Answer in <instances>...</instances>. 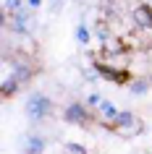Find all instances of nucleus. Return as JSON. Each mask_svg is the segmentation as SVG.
I'll use <instances>...</instances> for the list:
<instances>
[{"label":"nucleus","mask_w":152,"mask_h":154,"mask_svg":"<svg viewBox=\"0 0 152 154\" xmlns=\"http://www.w3.org/2000/svg\"><path fill=\"white\" fill-rule=\"evenodd\" d=\"M5 11H21V0H5Z\"/></svg>","instance_id":"4468645a"},{"label":"nucleus","mask_w":152,"mask_h":154,"mask_svg":"<svg viewBox=\"0 0 152 154\" xmlns=\"http://www.w3.org/2000/svg\"><path fill=\"white\" fill-rule=\"evenodd\" d=\"M113 128L118 131V133H123V136H136V133L142 131V123L134 118V112L123 110V112L115 115V120H113Z\"/></svg>","instance_id":"f03ea898"},{"label":"nucleus","mask_w":152,"mask_h":154,"mask_svg":"<svg viewBox=\"0 0 152 154\" xmlns=\"http://www.w3.org/2000/svg\"><path fill=\"white\" fill-rule=\"evenodd\" d=\"M50 99L45 97V94H32V97L26 99V118L32 123H40V120H45L50 115Z\"/></svg>","instance_id":"f257e3e1"},{"label":"nucleus","mask_w":152,"mask_h":154,"mask_svg":"<svg viewBox=\"0 0 152 154\" xmlns=\"http://www.w3.org/2000/svg\"><path fill=\"white\" fill-rule=\"evenodd\" d=\"M66 152H68V154H87V152H84V146H79V144H66Z\"/></svg>","instance_id":"ddd939ff"},{"label":"nucleus","mask_w":152,"mask_h":154,"mask_svg":"<svg viewBox=\"0 0 152 154\" xmlns=\"http://www.w3.org/2000/svg\"><path fill=\"white\" fill-rule=\"evenodd\" d=\"M100 112L108 118V120H115V115H118V110H115V105L113 102H108V99H102L100 102Z\"/></svg>","instance_id":"1a4fd4ad"},{"label":"nucleus","mask_w":152,"mask_h":154,"mask_svg":"<svg viewBox=\"0 0 152 154\" xmlns=\"http://www.w3.org/2000/svg\"><path fill=\"white\" fill-rule=\"evenodd\" d=\"M11 76H13L18 84H26L29 79H32V68H29V65H24V63H18L16 68H13V73H11Z\"/></svg>","instance_id":"0eeeda50"},{"label":"nucleus","mask_w":152,"mask_h":154,"mask_svg":"<svg viewBox=\"0 0 152 154\" xmlns=\"http://www.w3.org/2000/svg\"><path fill=\"white\" fill-rule=\"evenodd\" d=\"M131 18H134L136 29L152 32V8H150V5H136L134 13H131Z\"/></svg>","instance_id":"39448f33"},{"label":"nucleus","mask_w":152,"mask_h":154,"mask_svg":"<svg viewBox=\"0 0 152 154\" xmlns=\"http://www.w3.org/2000/svg\"><path fill=\"white\" fill-rule=\"evenodd\" d=\"M100 102H102V99L97 97V94H92V97H89V105H100Z\"/></svg>","instance_id":"2eb2a0df"},{"label":"nucleus","mask_w":152,"mask_h":154,"mask_svg":"<svg viewBox=\"0 0 152 154\" xmlns=\"http://www.w3.org/2000/svg\"><path fill=\"white\" fill-rule=\"evenodd\" d=\"M147 89H150V84H147V79H136V81L131 84V94H144Z\"/></svg>","instance_id":"9b49d317"},{"label":"nucleus","mask_w":152,"mask_h":154,"mask_svg":"<svg viewBox=\"0 0 152 154\" xmlns=\"http://www.w3.org/2000/svg\"><path fill=\"white\" fill-rule=\"evenodd\" d=\"M63 118H66V123H73V125H84V123H89V112H87V107L79 105V102H73V105L66 107Z\"/></svg>","instance_id":"20e7f679"},{"label":"nucleus","mask_w":152,"mask_h":154,"mask_svg":"<svg viewBox=\"0 0 152 154\" xmlns=\"http://www.w3.org/2000/svg\"><path fill=\"white\" fill-rule=\"evenodd\" d=\"M18 86H21V84H18L13 76H5V79H3V94H5V97H11V94L18 89Z\"/></svg>","instance_id":"9d476101"},{"label":"nucleus","mask_w":152,"mask_h":154,"mask_svg":"<svg viewBox=\"0 0 152 154\" xmlns=\"http://www.w3.org/2000/svg\"><path fill=\"white\" fill-rule=\"evenodd\" d=\"M76 39H79L81 45H89V29L84 24H79V29H76Z\"/></svg>","instance_id":"f8f14e48"},{"label":"nucleus","mask_w":152,"mask_h":154,"mask_svg":"<svg viewBox=\"0 0 152 154\" xmlns=\"http://www.w3.org/2000/svg\"><path fill=\"white\" fill-rule=\"evenodd\" d=\"M40 3H42V0H29V5H32V8H40Z\"/></svg>","instance_id":"dca6fc26"},{"label":"nucleus","mask_w":152,"mask_h":154,"mask_svg":"<svg viewBox=\"0 0 152 154\" xmlns=\"http://www.w3.org/2000/svg\"><path fill=\"white\" fill-rule=\"evenodd\" d=\"M29 13H26L24 8L21 11H16V18H13V24H11V29H13V32H18V34H26V29H29Z\"/></svg>","instance_id":"423d86ee"},{"label":"nucleus","mask_w":152,"mask_h":154,"mask_svg":"<svg viewBox=\"0 0 152 154\" xmlns=\"http://www.w3.org/2000/svg\"><path fill=\"white\" fill-rule=\"evenodd\" d=\"M95 71L100 73L102 79H110V81H115V84H126L128 81V71H123V68H113V65H108V63H97Z\"/></svg>","instance_id":"7ed1b4c3"},{"label":"nucleus","mask_w":152,"mask_h":154,"mask_svg":"<svg viewBox=\"0 0 152 154\" xmlns=\"http://www.w3.org/2000/svg\"><path fill=\"white\" fill-rule=\"evenodd\" d=\"M42 149H45V138H40V136L26 138V154H40Z\"/></svg>","instance_id":"6e6552de"}]
</instances>
